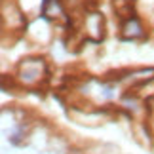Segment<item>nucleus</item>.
Here are the masks:
<instances>
[{"mask_svg":"<svg viewBox=\"0 0 154 154\" xmlns=\"http://www.w3.org/2000/svg\"><path fill=\"white\" fill-rule=\"evenodd\" d=\"M145 34H146V31H145L143 21H141L135 14L126 17V19H122V23H120V38L137 40V38H143Z\"/></svg>","mask_w":154,"mask_h":154,"instance_id":"nucleus-4","label":"nucleus"},{"mask_svg":"<svg viewBox=\"0 0 154 154\" xmlns=\"http://www.w3.org/2000/svg\"><path fill=\"white\" fill-rule=\"evenodd\" d=\"M48 78H50V69L42 57H25L17 65L15 80L25 88H31V90L40 88Z\"/></svg>","mask_w":154,"mask_h":154,"instance_id":"nucleus-1","label":"nucleus"},{"mask_svg":"<svg viewBox=\"0 0 154 154\" xmlns=\"http://www.w3.org/2000/svg\"><path fill=\"white\" fill-rule=\"evenodd\" d=\"M80 32L88 42L99 44L105 38V17H103V14H99L95 10H88L84 14V17H82Z\"/></svg>","mask_w":154,"mask_h":154,"instance_id":"nucleus-2","label":"nucleus"},{"mask_svg":"<svg viewBox=\"0 0 154 154\" xmlns=\"http://www.w3.org/2000/svg\"><path fill=\"white\" fill-rule=\"evenodd\" d=\"M129 80H131V84H135V86H143L146 82L154 80V67L133 70V72H129Z\"/></svg>","mask_w":154,"mask_h":154,"instance_id":"nucleus-5","label":"nucleus"},{"mask_svg":"<svg viewBox=\"0 0 154 154\" xmlns=\"http://www.w3.org/2000/svg\"><path fill=\"white\" fill-rule=\"evenodd\" d=\"M27 27V17L25 14L17 8L15 2L4 0L2 2V29L4 31H14V32H21Z\"/></svg>","mask_w":154,"mask_h":154,"instance_id":"nucleus-3","label":"nucleus"}]
</instances>
